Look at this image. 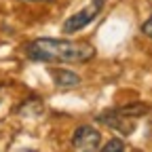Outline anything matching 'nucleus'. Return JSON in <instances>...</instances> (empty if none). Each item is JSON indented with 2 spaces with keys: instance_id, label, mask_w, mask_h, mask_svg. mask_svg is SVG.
Wrapping results in <instances>:
<instances>
[{
  "instance_id": "f257e3e1",
  "label": "nucleus",
  "mask_w": 152,
  "mask_h": 152,
  "mask_svg": "<svg viewBox=\"0 0 152 152\" xmlns=\"http://www.w3.org/2000/svg\"><path fill=\"white\" fill-rule=\"evenodd\" d=\"M26 55L42 64H85L95 57V47L61 38H36L26 47Z\"/></svg>"
},
{
  "instance_id": "f03ea898",
  "label": "nucleus",
  "mask_w": 152,
  "mask_h": 152,
  "mask_svg": "<svg viewBox=\"0 0 152 152\" xmlns=\"http://www.w3.org/2000/svg\"><path fill=\"white\" fill-rule=\"evenodd\" d=\"M104 7V0H93V2L85 9H80L78 13H74L72 17L66 19V23H64V32L66 34H74V32H78L83 28H87V23H91L95 17L99 15V9Z\"/></svg>"
},
{
  "instance_id": "7ed1b4c3",
  "label": "nucleus",
  "mask_w": 152,
  "mask_h": 152,
  "mask_svg": "<svg viewBox=\"0 0 152 152\" xmlns=\"http://www.w3.org/2000/svg\"><path fill=\"white\" fill-rule=\"evenodd\" d=\"M99 142H102L99 131L91 125H83L72 135V152H95Z\"/></svg>"
},
{
  "instance_id": "20e7f679",
  "label": "nucleus",
  "mask_w": 152,
  "mask_h": 152,
  "mask_svg": "<svg viewBox=\"0 0 152 152\" xmlns=\"http://www.w3.org/2000/svg\"><path fill=\"white\" fill-rule=\"evenodd\" d=\"M99 121L112 129H116V131H123V133H129L133 131V121H125V114L123 112H110V114H104V116H99Z\"/></svg>"
},
{
  "instance_id": "39448f33",
  "label": "nucleus",
  "mask_w": 152,
  "mask_h": 152,
  "mask_svg": "<svg viewBox=\"0 0 152 152\" xmlns=\"http://www.w3.org/2000/svg\"><path fill=\"white\" fill-rule=\"evenodd\" d=\"M53 80L57 87H76V85H80V78H78V74H74L70 70H53Z\"/></svg>"
},
{
  "instance_id": "423d86ee",
  "label": "nucleus",
  "mask_w": 152,
  "mask_h": 152,
  "mask_svg": "<svg viewBox=\"0 0 152 152\" xmlns=\"http://www.w3.org/2000/svg\"><path fill=\"white\" fill-rule=\"evenodd\" d=\"M102 152H125V144H123L121 140H110V142L104 146Z\"/></svg>"
},
{
  "instance_id": "0eeeda50",
  "label": "nucleus",
  "mask_w": 152,
  "mask_h": 152,
  "mask_svg": "<svg viewBox=\"0 0 152 152\" xmlns=\"http://www.w3.org/2000/svg\"><path fill=\"white\" fill-rule=\"evenodd\" d=\"M142 34L148 36V38H152V17L144 21V26H142Z\"/></svg>"
}]
</instances>
